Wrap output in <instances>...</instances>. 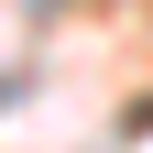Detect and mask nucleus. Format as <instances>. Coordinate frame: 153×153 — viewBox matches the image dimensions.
I'll use <instances>...</instances> for the list:
<instances>
[{
  "label": "nucleus",
  "mask_w": 153,
  "mask_h": 153,
  "mask_svg": "<svg viewBox=\"0 0 153 153\" xmlns=\"http://www.w3.org/2000/svg\"><path fill=\"white\" fill-rule=\"evenodd\" d=\"M0 109H11V88H0Z\"/></svg>",
  "instance_id": "nucleus-1"
}]
</instances>
